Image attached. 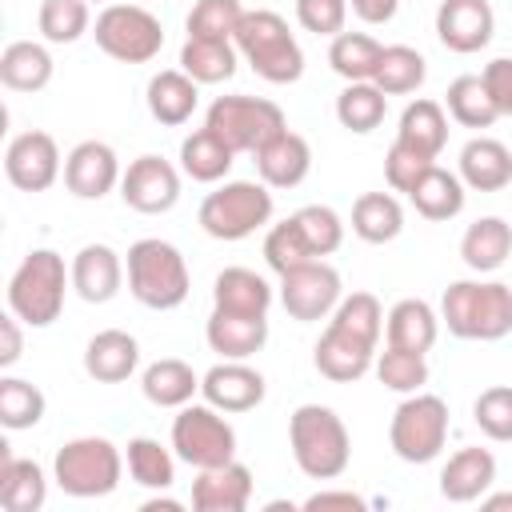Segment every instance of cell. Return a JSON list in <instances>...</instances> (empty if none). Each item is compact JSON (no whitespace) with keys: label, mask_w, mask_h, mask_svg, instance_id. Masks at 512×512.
<instances>
[{"label":"cell","mask_w":512,"mask_h":512,"mask_svg":"<svg viewBox=\"0 0 512 512\" xmlns=\"http://www.w3.org/2000/svg\"><path fill=\"white\" fill-rule=\"evenodd\" d=\"M440 324L456 340H504L512 332V284L504 280H452L440 296Z\"/></svg>","instance_id":"6da1fadb"},{"label":"cell","mask_w":512,"mask_h":512,"mask_svg":"<svg viewBox=\"0 0 512 512\" xmlns=\"http://www.w3.org/2000/svg\"><path fill=\"white\" fill-rule=\"evenodd\" d=\"M288 448L308 480H336L352 464L348 424L328 404H300L288 416Z\"/></svg>","instance_id":"7a4b0ae2"},{"label":"cell","mask_w":512,"mask_h":512,"mask_svg":"<svg viewBox=\"0 0 512 512\" xmlns=\"http://www.w3.org/2000/svg\"><path fill=\"white\" fill-rule=\"evenodd\" d=\"M232 44H236L240 60L268 84H296L304 76V48L292 36L288 20L272 8L244 12Z\"/></svg>","instance_id":"3957f363"},{"label":"cell","mask_w":512,"mask_h":512,"mask_svg":"<svg viewBox=\"0 0 512 512\" xmlns=\"http://www.w3.org/2000/svg\"><path fill=\"white\" fill-rule=\"evenodd\" d=\"M128 292L136 304L152 308V312H172L188 300L192 276L184 264V252L160 236H144L128 248Z\"/></svg>","instance_id":"277c9868"},{"label":"cell","mask_w":512,"mask_h":512,"mask_svg":"<svg viewBox=\"0 0 512 512\" xmlns=\"http://www.w3.org/2000/svg\"><path fill=\"white\" fill-rule=\"evenodd\" d=\"M72 288V264H64L52 248H32L8 280V308L28 328H48L64 312V296Z\"/></svg>","instance_id":"5b68a950"},{"label":"cell","mask_w":512,"mask_h":512,"mask_svg":"<svg viewBox=\"0 0 512 512\" xmlns=\"http://www.w3.org/2000/svg\"><path fill=\"white\" fill-rule=\"evenodd\" d=\"M272 188L264 180H224L200 200V228L212 240L236 244L272 224Z\"/></svg>","instance_id":"8992f818"},{"label":"cell","mask_w":512,"mask_h":512,"mask_svg":"<svg viewBox=\"0 0 512 512\" xmlns=\"http://www.w3.org/2000/svg\"><path fill=\"white\" fill-rule=\"evenodd\" d=\"M124 464L128 460L120 456V448L108 436H76L56 448L52 480L60 484V492H68L76 500H96V496L116 492Z\"/></svg>","instance_id":"52a82bcc"},{"label":"cell","mask_w":512,"mask_h":512,"mask_svg":"<svg viewBox=\"0 0 512 512\" xmlns=\"http://www.w3.org/2000/svg\"><path fill=\"white\" fill-rule=\"evenodd\" d=\"M204 128H212L236 156L240 152H252L256 156L272 136H280L288 128V120H284V108L276 100L232 92V96H216L208 104Z\"/></svg>","instance_id":"ba28073f"},{"label":"cell","mask_w":512,"mask_h":512,"mask_svg":"<svg viewBox=\"0 0 512 512\" xmlns=\"http://www.w3.org/2000/svg\"><path fill=\"white\" fill-rule=\"evenodd\" d=\"M388 444L404 464H428L448 444V404L436 392H412L388 420Z\"/></svg>","instance_id":"9c48e42d"},{"label":"cell","mask_w":512,"mask_h":512,"mask_svg":"<svg viewBox=\"0 0 512 512\" xmlns=\"http://www.w3.org/2000/svg\"><path fill=\"white\" fill-rule=\"evenodd\" d=\"M96 48L120 64H148L164 48V24L140 4H104L92 24Z\"/></svg>","instance_id":"30bf717a"},{"label":"cell","mask_w":512,"mask_h":512,"mask_svg":"<svg viewBox=\"0 0 512 512\" xmlns=\"http://www.w3.org/2000/svg\"><path fill=\"white\" fill-rule=\"evenodd\" d=\"M172 452H176V460H184L192 468L228 464V460H236V428L208 400L204 404L188 400L172 416Z\"/></svg>","instance_id":"8fae6325"},{"label":"cell","mask_w":512,"mask_h":512,"mask_svg":"<svg viewBox=\"0 0 512 512\" xmlns=\"http://www.w3.org/2000/svg\"><path fill=\"white\" fill-rule=\"evenodd\" d=\"M340 300H344L340 272L328 260H308V264H300V268L280 276V304L300 324L328 320Z\"/></svg>","instance_id":"7c38bea8"},{"label":"cell","mask_w":512,"mask_h":512,"mask_svg":"<svg viewBox=\"0 0 512 512\" xmlns=\"http://www.w3.org/2000/svg\"><path fill=\"white\" fill-rule=\"evenodd\" d=\"M120 200L140 216L172 212L180 200V168L156 152L136 156L120 176Z\"/></svg>","instance_id":"4fadbf2b"},{"label":"cell","mask_w":512,"mask_h":512,"mask_svg":"<svg viewBox=\"0 0 512 512\" xmlns=\"http://www.w3.org/2000/svg\"><path fill=\"white\" fill-rule=\"evenodd\" d=\"M4 176L20 192H48L64 176V160H60L56 140L40 128L12 136L4 148Z\"/></svg>","instance_id":"5bb4252c"},{"label":"cell","mask_w":512,"mask_h":512,"mask_svg":"<svg viewBox=\"0 0 512 512\" xmlns=\"http://www.w3.org/2000/svg\"><path fill=\"white\" fill-rule=\"evenodd\" d=\"M120 156L104 140H80L64 156V188L76 200H104L112 188H120Z\"/></svg>","instance_id":"9a60e30c"},{"label":"cell","mask_w":512,"mask_h":512,"mask_svg":"<svg viewBox=\"0 0 512 512\" xmlns=\"http://www.w3.org/2000/svg\"><path fill=\"white\" fill-rule=\"evenodd\" d=\"M312 364H316V372H320L324 380H332V384H352V380H360L364 372H372V364H376V344L328 320V328L320 332V340H316V348H312Z\"/></svg>","instance_id":"2e32d148"},{"label":"cell","mask_w":512,"mask_h":512,"mask_svg":"<svg viewBox=\"0 0 512 512\" xmlns=\"http://www.w3.org/2000/svg\"><path fill=\"white\" fill-rule=\"evenodd\" d=\"M496 32V12L492 0H440L436 8V36L448 52L472 56L480 48H488Z\"/></svg>","instance_id":"e0dca14e"},{"label":"cell","mask_w":512,"mask_h":512,"mask_svg":"<svg viewBox=\"0 0 512 512\" xmlns=\"http://www.w3.org/2000/svg\"><path fill=\"white\" fill-rule=\"evenodd\" d=\"M268 384L248 360H220L200 376V396L220 412H252Z\"/></svg>","instance_id":"ac0fdd59"},{"label":"cell","mask_w":512,"mask_h":512,"mask_svg":"<svg viewBox=\"0 0 512 512\" xmlns=\"http://www.w3.org/2000/svg\"><path fill=\"white\" fill-rule=\"evenodd\" d=\"M252 500V468L240 460L196 468L192 480V508L196 512H244Z\"/></svg>","instance_id":"d6986e66"},{"label":"cell","mask_w":512,"mask_h":512,"mask_svg":"<svg viewBox=\"0 0 512 512\" xmlns=\"http://www.w3.org/2000/svg\"><path fill=\"white\" fill-rule=\"evenodd\" d=\"M124 260L108 244H84L72 256V288L84 304H108L124 284Z\"/></svg>","instance_id":"ffe728a7"},{"label":"cell","mask_w":512,"mask_h":512,"mask_svg":"<svg viewBox=\"0 0 512 512\" xmlns=\"http://www.w3.org/2000/svg\"><path fill=\"white\" fill-rule=\"evenodd\" d=\"M204 340L224 360H252L268 344V316H244V312L212 308V316L204 324Z\"/></svg>","instance_id":"44dd1931"},{"label":"cell","mask_w":512,"mask_h":512,"mask_svg":"<svg viewBox=\"0 0 512 512\" xmlns=\"http://www.w3.org/2000/svg\"><path fill=\"white\" fill-rule=\"evenodd\" d=\"M496 484V456L488 448H460L440 468V496L448 504H472Z\"/></svg>","instance_id":"7402d4cb"},{"label":"cell","mask_w":512,"mask_h":512,"mask_svg":"<svg viewBox=\"0 0 512 512\" xmlns=\"http://www.w3.org/2000/svg\"><path fill=\"white\" fill-rule=\"evenodd\" d=\"M456 164H460L456 176L472 192H500V188L512 184V152L496 136H472L460 148V160Z\"/></svg>","instance_id":"603a6c76"},{"label":"cell","mask_w":512,"mask_h":512,"mask_svg":"<svg viewBox=\"0 0 512 512\" xmlns=\"http://www.w3.org/2000/svg\"><path fill=\"white\" fill-rule=\"evenodd\" d=\"M256 172L268 188H296L308 180L312 172V148L300 132L284 128L280 136H272L260 152H256Z\"/></svg>","instance_id":"cb8c5ba5"},{"label":"cell","mask_w":512,"mask_h":512,"mask_svg":"<svg viewBox=\"0 0 512 512\" xmlns=\"http://www.w3.org/2000/svg\"><path fill=\"white\" fill-rule=\"evenodd\" d=\"M144 100H148V112L156 124L164 128H180L192 120L196 104H200V84L184 72V68H164L148 80L144 88Z\"/></svg>","instance_id":"d4e9b609"},{"label":"cell","mask_w":512,"mask_h":512,"mask_svg":"<svg viewBox=\"0 0 512 512\" xmlns=\"http://www.w3.org/2000/svg\"><path fill=\"white\" fill-rule=\"evenodd\" d=\"M48 500V476L36 460L12 456L8 444H0V508L4 512H40Z\"/></svg>","instance_id":"484cf974"},{"label":"cell","mask_w":512,"mask_h":512,"mask_svg":"<svg viewBox=\"0 0 512 512\" xmlns=\"http://www.w3.org/2000/svg\"><path fill=\"white\" fill-rule=\"evenodd\" d=\"M136 364H140V344L124 328H104L84 348V372L96 384H120L136 372Z\"/></svg>","instance_id":"4316f807"},{"label":"cell","mask_w":512,"mask_h":512,"mask_svg":"<svg viewBox=\"0 0 512 512\" xmlns=\"http://www.w3.org/2000/svg\"><path fill=\"white\" fill-rule=\"evenodd\" d=\"M436 336H440V316L420 296L396 300L388 308V316H384V340L392 348H408V352H424L428 356V348L436 344Z\"/></svg>","instance_id":"83f0119b"},{"label":"cell","mask_w":512,"mask_h":512,"mask_svg":"<svg viewBox=\"0 0 512 512\" xmlns=\"http://www.w3.org/2000/svg\"><path fill=\"white\" fill-rule=\"evenodd\" d=\"M212 308L220 312H244V316H268L272 308V284L252 268H224L212 280Z\"/></svg>","instance_id":"f1b7e54d"},{"label":"cell","mask_w":512,"mask_h":512,"mask_svg":"<svg viewBox=\"0 0 512 512\" xmlns=\"http://www.w3.org/2000/svg\"><path fill=\"white\" fill-rule=\"evenodd\" d=\"M508 256H512V224L504 216H480V220H472L464 228V236H460V260L476 276L496 272Z\"/></svg>","instance_id":"f546056e"},{"label":"cell","mask_w":512,"mask_h":512,"mask_svg":"<svg viewBox=\"0 0 512 512\" xmlns=\"http://www.w3.org/2000/svg\"><path fill=\"white\" fill-rule=\"evenodd\" d=\"M396 140H400L404 148H412V152L436 160V156L444 152V144H448V112H444V104H440V100H428V96L404 104Z\"/></svg>","instance_id":"4dcf8cb0"},{"label":"cell","mask_w":512,"mask_h":512,"mask_svg":"<svg viewBox=\"0 0 512 512\" xmlns=\"http://www.w3.org/2000/svg\"><path fill=\"white\" fill-rule=\"evenodd\" d=\"M52 52L36 40H12L0 52V84L8 92H40L52 84Z\"/></svg>","instance_id":"1f68e13d"},{"label":"cell","mask_w":512,"mask_h":512,"mask_svg":"<svg viewBox=\"0 0 512 512\" xmlns=\"http://www.w3.org/2000/svg\"><path fill=\"white\" fill-rule=\"evenodd\" d=\"M140 392L148 404L156 408H184L196 392H200V376L192 372L188 360H176V356H164V360H152L140 376Z\"/></svg>","instance_id":"d6a6232c"},{"label":"cell","mask_w":512,"mask_h":512,"mask_svg":"<svg viewBox=\"0 0 512 512\" xmlns=\"http://www.w3.org/2000/svg\"><path fill=\"white\" fill-rule=\"evenodd\" d=\"M236 152L212 132V128H196L180 140V172L196 184H220L232 172Z\"/></svg>","instance_id":"836d02e7"},{"label":"cell","mask_w":512,"mask_h":512,"mask_svg":"<svg viewBox=\"0 0 512 512\" xmlns=\"http://www.w3.org/2000/svg\"><path fill=\"white\" fill-rule=\"evenodd\" d=\"M464 180L456 176V172H448V168H440V164H432L424 176H420V184L408 192V200H412V208L424 216V220H432V224H440V220H456L460 212H464Z\"/></svg>","instance_id":"e575fe53"},{"label":"cell","mask_w":512,"mask_h":512,"mask_svg":"<svg viewBox=\"0 0 512 512\" xmlns=\"http://www.w3.org/2000/svg\"><path fill=\"white\" fill-rule=\"evenodd\" d=\"M352 232L364 244H392L404 232V208L392 192H360L352 204Z\"/></svg>","instance_id":"d590c367"},{"label":"cell","mask_w":512,"mask_h":512,"mask_svg":"<svg viewBox=\"0 0 512 512\" xmlns=\"http://www.w3.org/2000/svg\"><path fill=\"white\" fill-rule=\"evenodd\" d=\"M380 56H384V44H380L376 36H368V32H340V36H332V44H328V64H332V72H336L344 84L372 80Z\"/></svg>","instance_id":"8d00e7d4"},{"label":"cell","mask_w":512,"mask_h":512,"mask_svg":"<svg viewBox=\"0 0 512 512\" xmlns=\"http://www.w3.org/2000/svg\"><path fill=\"white\" fill-rule=\"evenodd\" d=\"M240 52L232 40H184L180 48V68L196 80V84H224L236 76Z\"/></svg>","instance_id":"74e56055"},{"label":"cell","mask_w":512,"mask_h":512,"mask_svg":"<svg viewBox=\"0 0 512 512\" xmlns=\"http://www.w3.org/2000/svg\"><path fill=\"white\" fill-rule=\"evenodd\" d=\"M384 116H388V96L372 80L344 84V92L336 96V120H340V128H348L356 136L376 132L384 124Z\"/></svg>","instance_id":"f35d334b"},{"label":"cell","mask_w":512,"mask_h":512,"mask_svg":"<svg viewBox=\"0 0 512 512\" xmlns=\"http://www.w3.org/2000/svg\"><path fill=\"white\" fill-rule=\"evenodd\" d=\"M128 476L140 484V488H152V492H168L176 484V452H168L160 440L152 436H132L128 440Z\"/></svg>","instance_id":"ab89813d"},{"label":"cell","mask_w":512,"mask_h":512,"mask_svg":"<svg viewBox=\"0 0 512 512\" xmlns=\"http://www.w3.org/2000/svg\"><path fill=\"white\" fill-rule=\"evenodd\" d=\"M444 112L460 124V128H492L500 120L488 88L480 76H456L444 92Z\"/></svg>","instance_id":"60d3db41"},{"label":"cell","mask_w":512,"mask_h":512,"mask_svg":"<svg viewBox=\"0 0 512 512\" xmlns=\"http://www.w3.org/2000/svg\"><path fill=\"white\" fill-rule=\"evenodd\" d=\"M424 76H428V60H424L416 48H408V44H388L384 56H380V64H376L372 84H376L384 96H408V92H416V88L424 84Z\"/></svg>","instance_id":"b9f144b4"},{"label":"cell","mask_w":512,"mask_h":512,"mask_svg":"<svg viewBox=\"0 0 512 512\" xmlns=\"http://www.w3.org/2000/svg\"><path fill=\"white\" fill-rule=\"evenodd\" d=\"M372 368H376V380L388 392H400V396L424 392V384H428V360H424V352H408V348L384 344V352H376V364Z\"/></svg>","instance_id":"7bdbcfd3"},{"label":"cell","mask_w":512,"mask_h":512,"mask_svg":"<svg viewBox=\"0 0 512 512\" xmlns=\"http://www.w3.org/2000/svg\"><path fill=\"white\" fill-rule=\"evenodd\" d=\"M44 408H48V400L32 380H20V376H4L0 380V424L8 432L36 428L44 420Z\"/></svg>","instance_id":"ee69618b"},{"label":"cell","mask_w":512,"mask_h":512,"mask_svg":"<svg viewBox=\"0 0 512 512\" xmlns=\"http://www.w3.org/2000/svg\"><path fill=\"white\" fill-rule=\"evenodd\" d=\"M36 24L48 44H76L84 32H92V12L88 0H40Z\"/></svg>","instance_id":"f6af8a7d"},{"label":"cell","mask_w":512,"mask_h":512,"mask_svg":"<svg viewBox=\"0 0 512 512\" xmlns=\"http://www.w3.org/2000/svg\"><path fill=\"white\" fill-rule=\"evenodd\" d=\"M244 12L248 8L240 0H196L184 28H188L192 40H232Z\"/></svg>","instance_id":"bcb514c9"},{"label":"cell","mask_w":512,"mask_h":512,"mask_svg":"<svg viewBox=\"0 0 512 512\" xmlns=\"http://www.w3.org/2000/svg\"><path fill=\"white\" fill-rule=\"evenodd\" d=\"M308 260H320V256L308 248V240H304V232H300V224L292 216L264 232V264L276 276H284V272H292V268H300Z\"/></svg>","instance_id":"7dc6e473"},{"label":"cell","mask_w":512,"mask_h":512,"mask_svg":"<svg viewBox=\"0 0 512 512\" xmlns=\"http://www.w3.org/2000/svg\"><path fill=\"white\" fill-rule=\"evenodd\" d=\"M292 220L300 224L308 248H312L320 260L332 256V252L344 244V220H340V212L328 208V204H304V208L292 212Z\"/></svg>","instance_id":"c3c4849f"},{"label":"cell","mask_w":512,"mask_h":512,"mask_svg":"<svg viewBox=\"0 0 512 512\" xmlns=\"http://www.w3.org/2000/svg\"><path fill=\"white\" fill-rule=\"evenodd\" d=\"M472 420L476 428L496 440V444H512V388L508 384H492L476 396L472 404Z\"/></svg>","instance_id":"681fc988"},{"label":"cell","mask_w":512,"mask_h":512,"mask_svg":"<svg viewBox=\"0 0 512 512\" xmlns=\"http://www.w3.org/2000/svg\"><path fill=\"white\" fill-rule=\"evenodd\" d=\"M432 164H436V160H428V156L404 148L400 140H392V148H388V156H384V180H388L392 192H404V196H408Z\"/></svg>","instance_id":"f907efd6"},{"label":"cell","mask_w":512,"mask_h":512,"mask_svg":"<svg viewBox=\"0 0 512 512\" xmlns=\"http://www.w3.org/2000/svg\"><path fill=\"white\" fill-rule=\"evenodd\" d=\"M348 20V0H296V24L312 36H340Z\"/></svg>","instance_id":"816d5d0a"},{"label":"cell","mask_w":512,"mask_h":512,"mask_svg":"<svg viewBox=\"0 0 512 512\" xmlns=\"http://www.w3.org/2000/svg\"><path fill=\"white\" fill-rule=\"evenodd\" d=\"M480 80H484V88H488L496 112H500V116H512V56L488 60L484 72H480Z\"/></svg>","instance_id":"f5cc1de1"},{"label":"cell","mask_w":512,"mask_h":512,"mask_svg":"<svg viewBox=\"0 0 512 512\" xmlns=\"http://www.w3.org/2000/svg\"><path fill=\"white\" fill-rule=\"evenodd\" d=\"M20 316L8 308L4 316H0V368H12L16 360H20V352H24V332H20Z\"/></svg>","instance_id":"db71d44e"},{"label":"cell","mask_w":512,"mask_h":512,"mask_svg":"<svg viewBox=\"0 0 512 512\" xmlns=\"http://www.w3.org/2000/svg\"><path fill=\"white\" fill-rule=\"evenodd\" d=\"M304 508H308V512H324V508H348V512H356V508H368V500L356 496V492L332 488V492H316V496H308Z\"/></svg>","instance_id":"11a10c76"},{"label":"cell","mask_w":512,"mask_h":512,"mask_svg":"<svg viewBox=\"0 0 512 512\" xmlns=\"http://www.w3.org/2000/svg\"><path fill=\"white\" fill-rule=\"evenodd\" d=\"M348 8L364 20V24H388L400 8V0H348Z\"/></svg>","instance_id":"9f6ffc18"},{"label":"cell","mask_w":512,"mask_h":512,"mask_svg":"<svg viewBox=\"0 0 512 512\" xmlns=\"http://www.w3.org/2000/svg\"><path fill=\"white\" fill-rule=\"evenodd\" d=\"M480 508L484 512H504V508H512V492H492V496L484 492L480 496Z\"/></svg>","instance_id":"6f0895ef"},{"label":"cell","mask_w":512,"mask_h":512,"mask_svg":"<svg viewBox=\"0 0 512 512\" xmlns=\"http://www.w3.org/2000/svg\"><path fill=\"white\" fill-rule=\"evenodd\" d=\"M140 508H144V512H180L184 504H180V500H172V496H152V500H144Z\"/></svg>","instance_id":"680465c9"},{"label":"cell","mask_w":512,"mask_h":512,"mask_svg":"<svg viewBox=\"0 0 512 512\" xmlns=\"http://www.w3.org/2000/svg\"><path fill=\"white\" fill-rule=\"evenodd\" d=\"M88 4H108V0H88Z\"/></svg>","instance_id":"91938a15"}]
</instances>
